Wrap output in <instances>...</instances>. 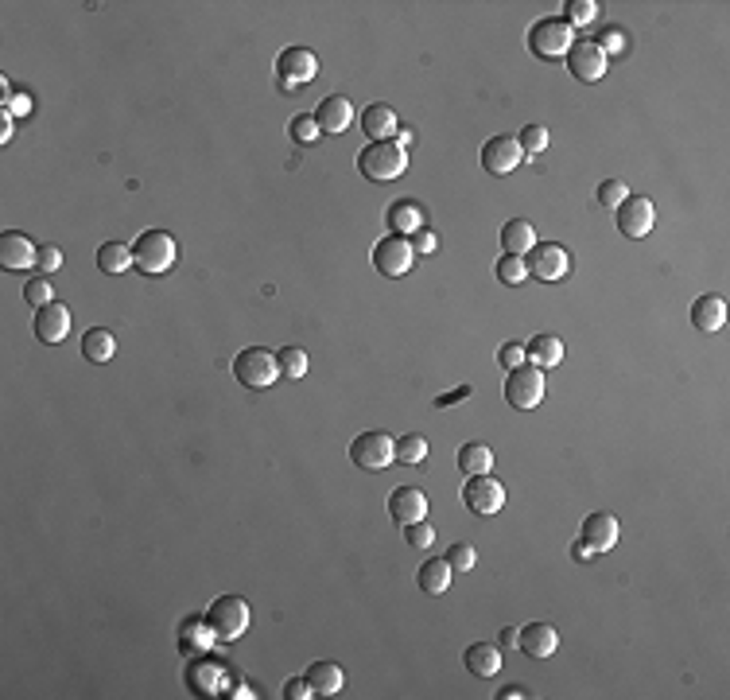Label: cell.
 <instances>
[{
	"label": "cell",
	"instance_id": "1",
	"mask_svg": "<svg viewBox=\"0 0 730 700\" xmlns=\"http://www.w3.org/2000/svg\"><path fill=\"white\" fill-rule=\"evenodd\" d=\"M249 603L241 600V595H221V600H214L211 607H206V615H202V622H206V630L214 634L218 642H233V639H241L245 630H249Z\"/></svg>",
	"mask_w": 730,
	"mask_h": 700
},
{
	"label": "cell",
	"instance_id": "2",
	"mask_svg": "<svg viewBox=\"0 0 730 700\" xmlns=\"http://www.w3.org/2000/svg\"><path fill=\"white\" fill-rule=\"evenodd\" d=\"M404 167H408V152L397 140H373L358 156V172L365 179H373V184H388V179L404 175Z\"/></svg>",
	"mask_w": 730,
	"mask_h": 700
},
{
	"label": "cell",
	"instance_id": "3",
	"mask_svg": "<svg viewBox=\"0 0 730 700\" xmlns=\"http://www.w3.org/2000/svg\"><path fill=\"white\" fill-rule=\"evenodd\" d=\"M175 257H179V245H175V238L167 230H145L136 238V245H133V261H136V269L145 272V277H160V272H167L175 265Z\"/></svg>",
	"mask_w": 730,
	"mask_h": 700
},
{
	"label": "cell",
	"instance_id": "4",
	"mask_svg": "<svg viewBox=\"0 0 730 700\" xmlns=\"http://www.w3.org/2000/svg\"><path fill=\"white\" fill-rule=\"evenodd\" d=\"M571 43H576V28H571L567 20H537L532 24V32H529V47H532V55L537 59H564L567 51H571Z\"/></svg>",
	"mask_w": 730,
	"mask_h": 700
},
{
	"label": "cell",
	"instance_id": "5",
	"mask_svg": "<svg viewBox=\"0 0 730 700\" xmlns=\"http://www.w3.org/2000/svg\"><path fill=\"white\" fill-rule=\"evenodd\" d=\"M233 374H238V382L249 385V389H268L280 378V366H276V355H272V350L249 346L233 358Z\"/></svg>",
	"mask_w": 730,
	"mask_h": 700
},
{
	"label": "cell",
	"instance_id": "6",
	"mask_svg": "<svg viewBox=\"0 0 730 700\" xmlns=\"http://www.w3.org/2000/svg\"><path fill=\"white\" fill-rule=\"evenodd\" d=\"M350 459L361 471H385L388 463L397 459V440L388 432H361L354 444H350Z\"/></svg>",
	"mask_w": 730,
	"mask_h": 700
},
{
	"label": "cell",
	"instance_id": "7",
	"mask_svg": "<svg viewBox=\"0 0 730 700\" xmlns=\"http://www.w3.org/2000/svg\"><path fill=\"white\" fill-rule=\"evenodd\" d=\"M505 401H510V409H537L544 401V370L537 366H517L510 370V382H505Z\"/></svg>",
	"mask_w": 730,
	"mask_h": 700
},
{
	"label": "cell",
	"instance_id": "8",
	"mask_svg": "<svg viewBox=\"0 0 730 700\" xmlns=\"http://www.w3.org/2000/svg\"><path fill=\"white\" fill-rule=\"evenodd\" d=\"M412 261H416L412 241L400 238V233H388V238H381L373 245V269L381 272V277H388V280L404 277V272L412 269Z\"/></svg>",
	"mask_w": 730,
	"mask_h": 700
},
{
	"label": "cell",
	"instance_id": "9",
	"mask_svg": "<svg viewBox=\"0 0 730 700\" xmlns=\"http://www.w3.org/2000/svg\"><path fill=\"white\" fill-rule=\"evenodd\" d=\"M276 74H280V86H284V90H295V86L315 82V74H319L315 51H307V47H288V51H280Z\"/></svg>",
	"mask_w": 730,
	"mask_h": 700
},
{
	"label": "cell",
	"instance_id": "10",
	"mask_svg": "<svg viewBox=\"0 0 730 700\" xmlns=\"http://www.w3.org/2000/svg\"><path fill=\"white\" fill-rule=\"evenodd\" d=\"M525 265H529V277L552 284V280H564V277H567L571 257H567L564 245H552V241H548V245H532V250L525 253Z\"/></svg>",
	"mask_w": 730,
	"mask_h": 700
},
{
	"label": "cell",
	"instance_id": "11",
	"mask_svg": "<svg viewBox=\"0 0 730 700\" xmlns=\"http://www.w3.org/2000/svg\"><path fill=\"white\" fill-rule=\"evenodd\" d=\"M463 502L471 506L478 517H490L505 506V487L493 475H471V483L463 487Z\"/></svg>",
	"mask_w": 730,
	"mask_h": 700
},
{
	"label": "cell",
	"instance_id": "12",
	"mask_svg": "<svg viewBox=\"0 0 730 700\" xmlns=\"http://www.w3.org/2000/svg\"><path fill=\"white\" fill-rule=\"evenodd\" d=\"M567 71L579 78V82H598L606 74V55L598 47V39H576L567 51Z\"/></svg>",
	"mask_w": 730,
	"mask_h": 700
},
{
	"label": "cell",
	"instance_id": "13",
	"mask_svg": "<svg viewBox=\"0 0 730 700\" xmlns=\"http://www.w3.org/2000/svg\"><path fill=\"white\" fill-rule=\"evenodd\" d=\"M520 140L517 137H490L486 145H482V167H486L490 175H510L520 167Z\"/></svg>",
	"mask_w": 730,
	"mask_h": 700
},
{
	"label": "cell",
	"instance_id": "14",
	"mask_svg": "<svg viewBox=\"0 0 730 700\" xmlns=\"http://www.w3.org/2000/svg\"><path fill=\"white\" fill-rule=\"evenodd\" d=\"M653 222H657V211L645 194H630V199L618 206V230L625 238H645V233L653 230Z\"/></svg>",
	"mask_w": 730,
	"mask_h": 700
},
{
	"label": "cell",
	"instance_id": "15",
	"mask_svg": "<svg viewBox=\"0 0 730 700\" xmlns=\"http://www.w3.org/2000/svg\"><path fill=\"white\" fill-rule=\"evenodd\" d=\"M70 335V307L67 304H47V307H39L35 311V339L43 343V346H55V343H62Z\"/></svg>",
	"mask_w": 730,
	"mask_h": 700
},
{
	"label": "cell",
	"instance_id": "16",
	"mask_svg": "<svg viewBox=\"0 0 730 700\" xmlns=\"http://www.w3.org/2000/svg\"><path fill=\"white\" fill-rule=\"evenodd\" d=\"M0 265L8 272H23V269L39 265V250L20 230H8V233H0Z\"/></svg>",
	"mask_w": 730,
	"mask_h": 700
},
{
	"label": "cell",
	"instance_id": "17",
	"mask_svg": "<svg viewBox=\"0 0 730 700\" xmlns=\"http://www.w3.org/2000/svg\"><path fill=\"white\" fill-rule=\"evenodd\" d=\"M556 646H559V630L552 622H529V627H520V634H517V650L537 657V661L552 657Z\"/></svg>",
	"mask_w": 730,
	"mask_h": 700
},
{
	"label": "cell",
	"instance_id": "18",
	"mask_svg": "<svg viewBox=\"0 0 730 700\" xmlns=\"http://www.w3.org/2000/svg\"><path fill=\"white\" fill-rule=\"evenodd\" d=\"M388 514H393L397 525L424 522L427 517V495L420 487H397L393 495H388Z\"/></svg>",
	"mask_w": 730,
	"mask_h": 700
},
{
	"label": "cell",
	"instance_id": "19",
	"mask_svg": "<svg viewBox=\"0 0 730 700\" xmlns=\"http://www.w3.org/2000/svg\"><path fill=\"white\" fill-rule=\"evenodd\" d=\"M618 517L614 514H591L583 522V534H579V541L586 544L591 553H610L618 544Z\"/></svg>",
	"mask_w": 730,
	"mask_h": 700
},
{
	"label": "cell",
	"instance_id": "20",
	"mask_svg": "<svg viewBox=\"0 0 730 700\" xmlns=\"http://www.w3.org/2000/svg\"><path fill=\"white\" fill-rule=\"evenodd\" d=\"M315 121H319V133H331V137H338V133H346V128L354 125V106H350L346 98L331 94V98H323V101H319Z\"/></svg>",
	"mask_w": 730,
	"mask_h": 700
},
{
	"label": "cell",
	"instance_id": "21",
	"mask_svg": "<svg viewBox=\"0 0 730 700\" xmlns=\"http://www.w3.org/2000/svg\"><path fill=\"white\" fill-rule=\"evenodd\" d=\"M463 661H466V669H471L474 677H498V673H501V650H498V646H490V642L466 646Z\"/></svg>",
	"mask_w": 730,
	"mask_h": 700
},
{
	"label": "cell",
	"instance_id": "22",
	"mask_svg": "<svg viewBox=\"0 0 730 700\" xmlns=\"http://www.w3.org/2000/svg\"><path fill=\"white\" fill-rule=\"evenodd\" d=\"M361 128H365V137H370V140H388V137L397 133V113H393V106H385V101H373V106L361 113Z\"/></svg>",
	"mask_w": 730,
	"mask_h": 700
},
{
	"label": "cell",
	"instance_id": "23",
	"mask_svg": "<svg viewBox=\"0 0 730 700\" xmlns=\"http://www.w3.org/2000/svg\"><path fill=\"white\" fill-rule=\"evenodd\" d=\"M525 358H529V366H537V370H552L564 362V343H559L556 335H537V339L525 346Z\"/></svg>",
	"mask_w": 730,
	"mask_h": 700
},
{
	"label": "cell",
	"instance_id": "24",
	"mask_svg": "<svg viewBox=\"0 0 730 700\" xmlns=\"http://www.w3.org/2000/svg\"><path fill=\"white\" fill-rule=\"evenodd\" d=\"M692 323L699 331H719L726 323V300L723 296H699L692 304Z\"/></svg>",
	"mask_w": 730,
	"mask_h": 700
},
{
	"label": "cell",
	"instance_id": "25",
	"mask_svg": "<svg viewBox=\"0 0 730 700\" xmlns=\"http://www.w3.org/2000/svg\"><path fill=\"white\" fill-rule=\"evenodd\" d=\"M532 245H537V230H532L525 218H513V222L501 226V250L513 257H525Z\"/></svg>",
	"mask_w": 730,
	"mask_h": 700
},
{
	"label": "cell",
	"instance_id": "26",
	"mask_svg": "<svg viewBox=\"0 0 730 700\" xmlns=\"http://www.w3.org/2000/svg\"><path fill=\"white\" fill-rule=\"evenodd\" d=\"M342 669L334 666V661H315V666L307 669V685L315 689V696H334L342 693Z\"/></svg>",
	"mask_w": 730,
	"mask_h": 700
},
{
	"label": "cell",
	"instance_id": "27",
	"mask_svg": "<svg viewBox=\"0 0 730 700\" xmlns=\"http://www.w3.org/2000/svg\"><path fill=\"white\" fill-rule=\"evenodd\" d=\"M451 572L454 568L447 564V556H443V561H427L420 572H416V583H420V591H427V595H443L451 588Z\"/></svg>",
	"mask_w": 730,
	"mask_h": 700
},
{
	"label": "cell",
	"instance_id": "28",
	"mask_svg": "<svg viewBox=\"0 0 730 700\" xmlns=\"http://www.w3.org/2000/svg\"><path fill=\"white\" fill-rule=\"evenodd\" d=\"M385 222H388V230L404 238V233L424 230V214H420V206L416 203H393L388 206V214H385Z\"/></svg>",
	"mask_w": 730,
	"mask_h": 700
},
{
	"label": "cell",
	"instance_id": "29",
	"mask_svg": "<svg viewBox=\"0 0 730 700\" xmlns=\"http://www.w3.org/2000/svg\"><path fill=\"white\" fill-rule=\"evenodd\" d=\"M459 471L463 475H490L493 471L490 444H463L459 448Z\"/></svg>",
	"mask_w": 730,
	"mask_h": 700
},
{
	"label": "cell",
	"instance_id": "30",
	"mask_svg": "<svg viewBox=\"0 0 730 700\" xmlns=\"http://www.w3.org/2000/svg\"><path fill=\"white\" fill-rule=\"evenodd\" d=\"M82 355H86L89 362H109V358L117 355V339H113V331H106V327L86 331V335H82Z\"/></svg>",
	"mask_w": 730,
	"mask_h": 700
},
{
	"label": "cell",
	"instance_id": "31",
	"mask_svg": "<svg viewBox=\"0 0 730 700\" xmlns=\"http://www.w3.org/2000/svg\"><path fill=\"white\" fill-rule=\"evenodd\" d=\"M128 265H136V261H133V250H128V245H121V241H106V245L98 250V269H101V272H109V277L125 272Z\"/></svg>",
	"mask_w": 730,
	"mask_h": 700
},
{
	"label": "cell",
	"instance_id": "32",
	"mask_svg": "<svg viewBox=\"0 0 730 700\" xmlns=\"http://www.w3.org/2000/svg\"><path fill=\"white\" fill-rule=\"evenodd\" d=\"M397 459H400V463H408V467L424 463V459H427V440H424L420 432L400 436V440H397Z\"/></svg>",
	"mask_w": 730,
	"mask_h": 700
},
{
	"label": "cell",
	"instance_id": "33",
	"mask_svg": "<svg viewBox=\"0 0 730 700\" xmlns=\"http://www.w3.org/2000/svg\"><path fill=\"white\" fill-rule=\"evenodd\" d=\"M276 366H280V374L284 378H292V382H299L307 374V355L299 346H284L280 355H276Z\"/></svg>",
	"mask_w": 730,
	"mask_h": 700
},
{
	"label": "cell",
	"instance_id": "34",
	"mask_svg": "<svg viewBox=\"0 0 730 700\" xmlns=\"http://www.w3.org/2000/svg\"><path fill=\"white\" fill-rule=\"evenodd\" d=\"M525 277H529V265H525V257H513V253H505L501 261H498V280L501 284H525Z\"/></svg>",
	"mask_w": 730,
	"mask_h": 700
},
{
	"label": "cell",
	"instance_id": "35",
	"mask_svg": "<svg viewBox=\"0 0 730 700\" xmlns=\"http://www.w3.org/2000/svg\"><path fill=\"white\" fill-rule=\"evenodd\" d=\"M23 300H28V304L39 311V307L55 304V289H51V284H47V277H35V280L23 284Z\"/></svg>",
	"mask_w": 730,
	"mask_h": 700
},
{
	"label": "cell",
	"instance_id": "36",
	"mask_svg": "<svg viewBox=\"0 0 730 700\" xmlns=\"http://www.w3.org/2000/svg\"><path fill=\"white\" fill-rule=\"evenodd\" d=\"M625 199H630V187H625L622 179H606V184L598 187V203H603L606 211H618Z\"/></svg>",
	"mask_w": 730,
	"mask_h": 700
},
{
	"label": "cell",
	"instance_id": "37",
	"mask_svg": "<svg viewBox=\"0 0 730 700\" xmlns=\"http://www.w3.org/2000/svg\"><path fill=\"white\" fill-rule=\"evenodd\" d=\"M520 152H529V156H537V152H544L548 148V128L544 125H525L520 128Z\"/></svg>",
	"mask_w": 730,
	"mask_h": 700
},
{
	"label": "cell",
	"instance_id": "38",
	"mask_svg": "<svg viewBox=\"0 0 730 700\" xmlns=\"http://www.w3.org/2000/svg\"><path fill=\"white\" fill-rule=\"evenodd\" d=\"M594 16H598L594 0H571L567 5V24L571 28H586V24H594Z\"/></svg>",
	"mask_w": 730,
	"mask_h": 700
},
{
	"label": "cell",
	"instance_id": "39",
	"mask_svg": "<svg viewBox=\"0 0 730 700\" xmlns=\"http://www.w3.org/2000/svg\"><path fill=\"white\" fill-rule=\"evenodd\" d=\"M474 561H478V553H474V544H466V541H454L447 549V564L459 568V572H471Z\"/></svg>",
	"mask_w": 730,
	"mask_h": 700
},
{
	"label": "cell",
	"instance_id": "40",
	"mask_svg": "<svg viewBox=\"0 0 730 700\" xmlns=\"http://www.w3.org/2000/svg\"><path fill=\"white\" fill-rule=\"evenodd\" d=\"M323 133H319V121L315 117H307V113H299L295 121H292V140L295 145H311V140H319Z\"/></svg>",
	"mask_w": 730,
	"mask_h": 700
},
{
	"label": "cell",
	"instance_id": "41",
	"mask_svg": "<svg viewBox=\"0 0 730 700\" xmlns=\"http://www.w3.org/2000/svg\"><path fill=\"white\" fill-rule=\"evenodd\" d=\"M498 362H501V366L505 370H517V366H525V346H520V343H505L501 350H498Z\"/></svg>",
	"mask_w": 730,
	"mask_h": 700
},
{
	"label": "cell",
	"instance_id": "42",
	"mask_svg": "<svg viewBox=\"0 0 730 700\" xmlns=\"http://www.w3.org/2000/svg\"><path fill=\"white\" fill-rule=\"evenodd\" d=\"M408 529V544H416V549H427V544L435 541V529L427 525V522H412V525H404Z\"/></svg>",
	"mask_w": 730,
	"mask_h": 700
},
{
	"label": "cell",
	"instance_id": "43",
	"mask_svg": "<svg viewBox=\"0 0 730 700\" xmlns=\"http://www.w3.org/2000/svg\"><path fill=\"white\" fill-rule=\"evenodd\" d=\"M598 39H603V43H598V47H603V55H606V59H610V55H625V35H622L618 28L603 32Z\"/></svg>",
	"mask_w": 730,
	"mask_h": 700
},
{
	"label": "cell",
	"instance_id": "44",
	"mask_svg": "<svg viewBox=\"0 0 730 700\" xmlns=\"http://www.w3.org/2000/svg\"><path fill=\"white\" fill-rule=\"evenodd\" d=\"M435 245H439V241H435L432 230H416V233H412V253H416V257L435 253Z\"/></svg>",
	"mask_w": 730,
	"mask_h": 700
},
{
	"label": "cell",
	"instance_id": "45",
	"mask_svg": "<svg viewBox=\"0 0 730 700\" xmlns=\"http://www.w3.org/2000/svg\"><path fill=\"white\" fill-rule=\"evenodd\" d=\"M59 265H62V250H59V245H43V250H39V269L55 272Z\"/></svg>",
	"mask_w": 730,
	"mask_h": 700
},
{
	"label": "cell",
	"instance_id": "46",
	"mask_svg": "<svg viewBox=\"0 0 730 700\" xmlns=\"http://www.w3.org/2000/svg\"><path fill=\"white\" fill-rule=\"evenodd\" d=\"M284 696L288 700H307V696H315V689L307 685V677H295V681L284 685Z\"/></svg>",
	"mask_w": 730,
	"mask_h": 700
},
{
	"label": "cell",
	"instance_id": "47",
	"mask_svg": "<svg viewBox=\"0 0 730 700\" xmlns=\"http://www.w3.org/2000/svg\"><path fill=\"white\" fill-rule=\"evenodd\" d=\"M474 389L471 385H459V389H451V393H443V397H435V409H447V405H459V401H466Z\"/></svg>",
	"mask_w": 730,
	"mask_h": 700
},
{
	"label": "cell",
	"instance_id": "48",
	"mask_svg": "<svg viewBox=\"0 0 730 700\" xmlns=\"http://www.w3.org/2000/svg\"><path fill=\"white\" fill-rule=\"evenodd\" d=\"M8 113H12V117H28V113H32V98H28V94H12V98H8Z\"/></svg>",
	"mask_w": 730,
	"mask_h": 700
},
{
	"label": "cell",
	"instance_id": "49",
	"mask_svg": "<svg viewBox=\"0 0 730 700\" xmlns=\"http://www.w3.org/2000/svg\"><path fill=\"white\" fill-rule=\"evenodd\" d=\"M12 137V113H8V106L0 109V140H8Z\"/></svg>",
	"mask_w": 730,
	"mask_h": 700
},
{
	"label": "cell",
	"instance_id": "50",
	"mask_svg": "<svg viewBox=\"0 0 730 700\" xmlns=\"http://www.w3.org/2000/svg\"><path fill=\"white\" fill-rule=\"evenodd\" d=\"M501 646H505V650H517V627H505L501 630Z\"/></svg>",
	"mask_w": 730,
	"mask_h": 700
},
{
	"label": "cell",
	"instance_id": "51",
	"mask_svg": "<svg viewBox=\"0 0 730 700\" xmlns=\"http://www.w3.org/2000/svg\"><path fill=\"white\" fill-rule=\"evenodd\" d=\"M517 696H529L525 685H510V689H501V700H517Z\"/></svg>",
	"mask_w": 730,
	"mask_h": 700
},
{
	"label": "cell",
	"instance_id": "52",
	"mask_svg": "<svg viewBox=\"0 0 730 700\" xmlns=\"http://www.w3.org/2000/svg\"><path fill=\"white\" fill-rule=\"evenodd\" d=\"M571 556H576V561H586V556H594L591 549H586V544L583 541H576V549H571Z\"/></svg>",
	"mask_w": 730,
	"mask_h": 700
},
{
	"label": "cell",
	"instance_id": "53",
	"mask_svg": "<svg viewBox=\"0 0 730 700\" xmlns=\"http://www.w3.org/2000/svg\"><path fill=\"white\" fill-rule=\"evenodd\" d=\"M397 145H412V128H397Z\"/></svg>",
	"mask_w": 730,
	"mask_h": 700
}]
</instances>
